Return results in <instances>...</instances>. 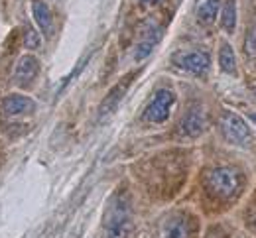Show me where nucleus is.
I'll return each instance as SVG.
<instances>
[{
    "mask_svg": "<svg viewBox=\"0 0 256 238\" xmlns=\"http://www.w3.org/2000/svg\"><path fill=\"white\" fill-rule=\"evenodd\" d=\"M104 233H106V238H132L134 235L130 207H128L126 199H122V195L114 197L106 211Z\"/></svg>",
    "mask_w": 256,
    "mask_h": 238,
    "instance_id": "nucleus-1",
    "label": "nucleus"
},
{
    "mask_svg": "<svg viewBox=\"0 0 256 238\" xmlns=\"http://www.w3.org/2000/svg\"><path fill=\"white\" fill-rule=\"evenodd\" d=\"M207 189L221 199H230L240 189V175L232 168H217L207 173Z\"/></svg>",
    "mask_w": 256,
    "mask_h": 238,
    "instance_id": "nucleus-2",
    "label": "nucleus"
},
{
    "mask_svg": "<svg viewBox=\"0 0 256 238\" xmlns=\"http://www.w3.org/2000/svg\"><path fill=\"white\" fill-rule=\"evenodd\" d=\"M176 102V95L170 91V89H160L156 91L154 99L150 101L146 112H144V118L148 122H154V124H162L170 118V112H172V106Z\"/></svg>",
    "mask_w": 256,
    "mask_h": 238,
    "instance_id": "nucleus-3",
    "label": "nucleus"
},
{
    "mask_svg": "<svg viewBox=\"0 0 256 238\" xmlns=\"http://www.w3.org/2000/svg\"><path fill=\"white\" fill-rule=\"evenodd\" d=\"M219 128H221L223 136L226 138L228 142H232V144H246L248 138H250L246 122H244L238 114H234V112H230V110H226V112L221 114V118H219Z\"/></svg>",
    "mask_w": 256,
    "mask_h": 238,
    "instance_id": "nucleus-4",
    "label": "nucleus"
},
{
    "mask_svg": "<svg viewBox=\"0 0 256 238\" xmlns=\"http://www.w3.org/2000/svg\"><path fill=\"white\" fill-rule=\"evenodd\" d=\"M174 63L180 69H186L195 75H205L209 67H211V57L207 51H199V49H192V51H180L174 55Z\"/></svg>",
    "mask_w": 256,
    "mask_h": 238,
    "instance_id": "nucleus-5",
    "label": "nucleus"
},
{
    "mask_svg": "<svg viewBox=\"0 0 256 238\" xmlns=\"http://www.w3.org/2000/svg\"><path fill=\"white\" fill-rule=\"evenodd\" d=\"M180 130L182 134L188 138H197L201 136L205 130H207V112L203 110V106H192L184 118H182V124H180Z\"/></svg>",
    "mask_w": 256,
    "mask_h": 238,
    "instance_id": "nucleus-6",
    "label": "nucleus"
},
{
    "mask_svg": "<svg viewBox=\"0 0 256 238\" xmlns=\"http://www.w3.org/2000/svg\"><path fill=\"white\" fill-rule=\"evenodd\" d=\"M40 73V61L34 55H22L14 67V83L20 87H30Z\"/></svg>",
    "mask_w": 256,
    "mask_h": 238,
    "instance_id": "nucleus-7",
    "label": "nucleus"
},
{
    "mask_svg": "<svg viewBox=\"0 0 256 238\" xmlns=\"http://www.w3.org/2000/svg\"><path fill=\"white\" fill-rule=\"evenodd\" d=\"M160 35H162V30L158 28V26H148V28L142 32V35H140V41L136 43L134 59H136V61L146 59V57L152 53L154 45L160 41Z\"/></svg>",
    "mask_w": 256,
    "mask_h": 238,
    "instance_id": "nucleus-8",
    "label": "nucleus"
},
{
    "mask_svg": "<svg viewBox=\"0 0 256 238\" xmlns=\"http://www.w3.org/2000/svg\"><path fill=\"white\" fill-rule=\"evenodd\" d=\"M2 108L8 116H18V114H32L36 110V102L26 95H10L2 101Z\"/></svg>",
    "mask_w": 256,
    "mask_h": 238,
    "instance_id": "nucleus-9",
    "label": "nucleus"
},
{
    "mask_svg": "<svg viewBox=\"0 0 256 238\" xmlns=\"http://www.w3.org/2000/svg\"><path fill=\"white\" fill-rule=\"evenodd\" d=\"M162 238H190V221L184 215H174L164 221Z\"/></svg>",
    "mask_w": 256,
    "mask_h": 238,
    "instance_id": "nucleus-10",
    "label": "nucleus"
},
{
    "mask_svg": "<svg viewBox=\"0 0 256 238\" xmlns=\"http://www.w3.org/2000/svg\"><path fill=\"white\" fill-rule=\"evenodd\" d=\"M32 12H34V20H36L38 28L48 35V37H52V35H54V16H52L48 4H44L42 0H34Z\"/></svg>",
    "mask_w": 256,
    "mask_h": 238,
    "instance_id": "nucleus-11",
    "label": "nucleus"
},
{
    "mask_svg": "<svg viewBox=\"0 0 256 238\" xmlns=\"http://www.w3.org/2000/svg\"><path fill=\"white\" fill-rule=\"evenodd\" d=\"M132 83V75H128V77H124V81H120L108 95H106V99L102 101V104H100V116H106V114H110L116 106H118V102L122 101V97H124V93H126L128 85Z\"/></svg>",
    "mask_w": 256,
    "mask_h": 238,
    "instance_id": "nucleus-12",
    "label": "nucleus"
},
{
    "mask_svg": "<svg viewBox=\"0 0 256 238\" xmlns=\"http://www.w3.org/2000/svg\"><path fill=\"white\" fill-rule=\"evenodd\" d=\"M221 26L226 34H232L236 28V0H224L221 12Z\"/></svg>",
    "mask_w": 256,
    "mask_h": 238,
    "instance_id": "nucleus-13",
    "label": "nucleus"
},
{
    "mask_svg": "<svg viewBox=\"0 0 256 238\" xmlns=\"http://www.w3.org/2000/svg\"><path fill=\"white\" fill-rule=\"evenodd\" d=\"M219 6H221V0H203L197 8V20L201 24H211L217 16Z\"/></svg>",
    "mask_w": 256,
    "mask_h": 238,
    "instance_id": "nucleus-14",
    "label": "nucleus"
},
{
    "mask_svg": "<svg viewBox=\"0 0 256 238\" xmlns=\"http://www.w3.org/2000/svg\"><path fill=\"white\" fill-rule=\"evenodd\" d=\"M219 63L221 69L226 73H236V57H234V51L228 43L221 45V51H219Z\"/></svg>",
    "mask_w": 256,
    "mask_h": 238,
    "instance_id": "nucleus-15",
    "label": "nucleus"
},
{
    "mask_svg": "<svg viewBox=\"0 0 256 238\" xmlns=\"http://www.w3.org/2000/svg\"><path fill=\"white\" fill-rule=\"evenodd\" d=\"M244 55L248 59H256V24H252L244 35Z\"/></svg>",
    "mask_w": 256,
    "mask_h": 238,
    "instance_id": "nucleus-16",
    "label": "nucleus"
},
{
    "mask_svg": "<svg viewBox=\"0 0 256 238\" xmlns=\"http://www.w3.org/2000/svg\"><path fill=\"white\" fill-rule=\"evenodd\" d=\"M24 43L28 49H38L42 45V39H40V34L34 30V28H26V35H24Z\"/></svg>",
    "mask_w": 256,
    "mask_h": 238,
    "instance_id": "nucleus-17",
    "label": "nucleus"
},
{
    "mask_svg": "<svg viewBox=\"0 0 256 238\" xmlns=\"http://www.w3.org/2000/svg\"><path fill=\"white\" fill-rule=\"evenodd\" d=\"M142 2H144V4H158L160 0H142Z\"/></svg>",
    "mask_w": 256,
    "mask_h": 238,
    "instance_id": "nucleus-18",
    "label": "nucleus"
},
{
    "mask_svg": "<svg viewBox=\"0 0 256 238\" xmlns=\"http://www.w3.org/2000/svg\"><path fill=\"white\" fill-rule=\"evenodd\" d=\"M250 120H252V122L256 124V114H250Z\"/></svg>",
    "mask_w": 256,
    "mask_h": 238,
    "instance_id": "nucleus-19",
    "label": "nucleus"
},
{
    "mask_svg": "<svg viewBox=\"0 0 256 238\" xmlns=\"http://www.w3.org/2000/svg\"><path fill=\"white\" fill-rule=\"evenodd\" d=\"M254 95H256V89H254Z\"/></svg>",
    "mask_w": 256,
    "mask_h": 238,
    "instance_id": "nucleus-20",
    "label": "nucleus"
}]
</instances>
